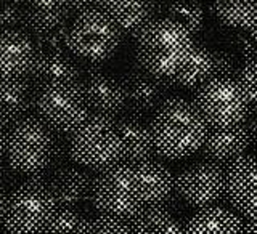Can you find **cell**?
<instances>
[{"label": "cell", "mask_w": 257, "mask_h": 234, "mask_svg": "<svg viewBox=\"0 0 257 234\" xmlns=\"http://www.w3.org/2000/svg\"><path fill=\"white\" fill-rule=\"evenodd\" d=\"M61 140L39 117H26L15 124L7 136V162L24 176L45 175L55 165Z\"/></svg>", "instance_id": "obj_3"}, {"label": "cell", "mask_w": 257, "mask_h": 234, "mask_svg": "<svg viewBox=\"0 0 257 234\" xmlns=\"http://www.w3.org/2000/svg\"><path fill=\"white\" fill-rule=\"evenodd\" d=\"M80 63L66 52H39L28 76L29 82L36 88L50 84L80 82Z\"/></svg>", "instance_id": "obj_19"}, {"label": "cell", "mask_w": 257, "mask_h": 234, "mask_svg": "<svg viewBox=\"0 0 257 234\" xmlns=\"http://www.w3.org/2000/svg\"><path fill=\"white\" fill-rule=\"evenodd\" d=\"M4 205H5V194L2 188H0V220H2V213H4Z\"/></svg>", "instance_id": "obj_39"}, {"label": "cell", "mask_w": 257, "mask_h": 234, "mask_svg": "<svg viewBox=\"0 0 257 234\" xmlns=\"http://www.w3.org/2000/svg\"><path fill=\"white\" fill-rule=\"evenodd\" d=\"M68 31L69 26L48 32L44 36H34L32 40L37 47V52H66L68 50Z\"/></svg>", "instance_id": "obj_32"}, {"label": "cell", "mask_w": 257, "mask_h": 234, "mask_svg": "<svg viewBox=\"0 0 257 234\" xmlns=\"http://www.w3.org/2000/svg\"><path fill=\"white\" fill-rule=\"evenodd\" d=\"M21 2H23V0H21Z\"/></svg>", "instance_id": "obj_40"}, {"label": "cell", "mask_w": 257, "mask_h": 234, "mask_svg": "<svg viewBox=\"0 0 257 234\" xmlns=\"http://www.w3.org/2000/svg\"><path fill=\"white\" fill-rule=\"evenodd\" d=\"M251 146V135L246 122L228 127H211L201 149L207 160L219 165H230L243 157Z\"/></svg>", "instance_id": "obj_14"}, {"label": "cell", "mask_w": 257, "mask_h": 234, "mask_svg": "<svg viewBox=\"0 0 257 234\" xmlns=\"http://www.w3.org/2000/svg\"><path fill=\"white\" fill-rule=\"evenodd\" d=\"M247 127H249V135H251V144L257 149V114L249 119Z\"/></svg>", "instance_id": "obj_36"}, {"label": "cell", "mask_w": 257, "mask_h": 234, "mask_svg": "<svg viewBox=\"0 0 257 234\" xmlns=\"http://www.w3.org/2000/svg\"><path fill=\"white\" fill-rule=\"evenodd\" d=\"M235 80L244 92L247 101L257 106V60H244L236 71Z\"/></svg>", "instance_id": "obj_30"}, {"label": "cell", "mask_w": 257, "mask_h": 234, "mask_svg": "<svg viewBox=\"0 0 257 234\" xmlns=\"http://www.w3.org/2000/svg\"><path fill=\"white\" fill-rule=\"evenodd\" d=\"M183 234H243V221L230 208L204 207L187 221Z\"/></svg>", "instance_id": "obj_24"}, {"label": "cell", "mask_w": 257, "mask_h": 234, "mask_svg": "<svg viewBox=\"0 0 257 234\" xmlns=\"http://www.w3.org/2000/svg\"><path fill=\"white\" fill-rule=\"evenodd\" d=\"M82 88L90 114L114 120L127 109L122 80L108 72L98 71L85 76Z\"/></svg>", "instance_id": "obj_13"}, {"label": "cell", "mask_w": 257, "mask_h": 234, "mask_svg": "<svg viewBox=\"0 0 257 234\" xmlns=\"http://www.w3.org/2000/svg\"><path fill=\"white\" fill-rule=\"evenodd\" d=\"M48 176H29L5 197L2 226L7 234H42L56 210Z\"/></svg>", "instance_id": "obj_4"}, {"label": "cell", "mask_w": 257, "mask_h": 234, "mask_svg": "<svg viewBox=\"0 0 257 234\" xmlns=\"http://www.w3.org/2000/svg\"><path fill=\"white\" fill-rule=\"evenodd\" d=\"M143 207H163L174 196L175 178L172 170L159 160H147L135 165Z\"/></svg>", "instance_id": "obj_21"}, {"label": "cell", "mask_w": 257, "mask_h": 234, "mask_svg": "<svg viewBox=\"0 0 257 234\" xmlns=\"http://www.w3.org/2000/svg\"><path fill=\"white\" fill-rule=\"evenodd\" d=\"M215 56V77L235 79L238 71L236 58L228 52H214Z\"/></svg>", "instance_id": "obj_33"}, {"label": "cell", "mask_w": 257, "mask_h": 234, "mask_svg": "<svg viewBox=\"0 0 257 234\" xmlns=\"http://www.w3.org/2000/svg\"><path fill=\"white\" fill-rule=\"evenodd\" d=\"M84 221V215L77 208L56 207L52 220L48 221L42 234H79Z\"/></svg>", "instance_id": "obj_28"}, {"label": "cell", "mask_w": 257, "mask_h": 234, "mask_svg": "<svg viewBox=\"0 0 257 234\" xmlns=\"http://www.w3.org/2000/svg\"><path fill=\"white\" fill-rule=\"evenodd\" d=\"M23 29L21 0H0V31Z\"/></svg>", "instance_id": "obj_31"}, {"label": "cell", "mask_w": 257, "mask_h": 234, "mask_svg": "<svg viewBox=\"0 0 257 234\" xmlns=\"http://www.w3.org/2000/svg\"><path fill=\"white\" fill-rule=\"evenodd\" d=\"M36 87L26 77H0V125L13 127L31 116Z\"/></svg>", "instance_id": "obj_17"}, {"label": "cell", "mask_w": 257, "mask_h": 234, "mask_svg": "<svg viewBox=\"0 0 257 234\" xmlns=\"http://www.w3.org/2000/svg\"><path fill=\"white\" fill-rule=\"evenodd\" d=\"M166 18L182 24L195 36L203 29L204 8L198 0H171L166 5Z\"/></svg>", "instance_id": "obj_27"}, {"label": "cell", "mask_w": 257, "mask_h": 234, "mask_svg": "<svg viewBox=\"0 0 257 234\" xmlns=\"http://www.w3.org/2000/svg\"><path fill=\"white\" fill-rule=\"evenodd\" d=\"M66 5L69 7V10L72 13H84V12H88V10H96V8H100L103 0H64Z\"/></svg>", "instance_id": "obj_35"}, {"label": "cell", "mask_w": 257, "mask_h": 234, "mask_svg": "<svg viewBox=\"0 0 257 234\" xmlns=\"http://www.w3.org/2000/svg\"><path fill=\"white\" fill-rule=\"evenodd\" d=\"M37 117L56 133L69 135L90 116L82 82L50 84L36 88Z\"/></svg>", "instance_id": "obj_8"}, {"label": "cell", "mask_w": 257, "mask_h": 234, "mask_svg": "<svg viewBox=\"0 0 257 234\" xmlns=\"http://www.w3.org/2000/svg\"><path fill=\"white\" fill-rule=\"evenodd\" d=\"M212 79H215L214 52L204 45L195 44L180 69L171 79H167V84L187 90H198Z\"/></svg>", "instance_id": "obj_23"}, {"label": "cell", "mask_w": 257, "mask_h": 234, "mask_svg": "<svg viewBox=\"0 0 257 234\" xmlns=\"http://www.w3.org/2000/svg\"><path fill=\"white\" fill-rule=\"evenodd\" d=\"M135 37L139 66L164 80L180 69L195 45L191 32L169 18L153 20Z\"/></svg>", "instance_id": "obj_2"}, {"label": "cell", "mask_w": 257, "mask_h": 234, "mask_svg": "<svg viewBox=\"0 0 257 234\" xmlns=\"http://www.w3.org/2000/svg\"><path fill=\"white\" fill-rule=\"evenodd\" d=\"M90 199L100 215L125 221L131 220L143 208L142 191L135 168L119 162L96 172Z\"/></svg>", "instance_id": "obj_7"}, {"label": "cell", "mask_w": 257, "mask_h": 234, "mask_svg": "<svg viewBox=\"0 0 257 234\" xmlns=\"http://www.w3.org/2000/svg\"><path fill=\"white\" fill-rule=\"evenodd\" d=\"M124 34L100 8L79 13L68 31V50L79 63L103 64L122 44Z\"/></svg>", "instance_id": "obj_6"}, {"label": "cell", "mask_w": 257, "mask_h": 234, "mask_svg": "<svg viewBox=\"0 0 257 234\" xmlns=\"http://www.w3.org/2000/svg\"><path fill=\"white\" fill-rule=\"evenodd\" d=\"M124 36H137L156 20V0H103L100 7Z\"/></svg>", "instance_id": "obj_20"}, {"label": "cell", "mask_w": 257, "mask_h": 234, "mask_svg": "<svg viewBox=\"0 0 257 234\" xmlns=\"http://www.w3.org/2000/svg\"><path fill=\"white\" fill-rule=\"evenodd\" d=\"M93 178L84 168L63 165L48 175V188L56 207L77 208L92 197Z\"/></svg>", "instance_id": "obj_16"}, {"label": "cell", "mask_w": 257, "mask_h": 234, "mask_svg": "<svg viewBox=\"0 0 257 234\" xmlns=\"http://www.w3.org/2000/svg\"><path fill=\"white\" fill-rule=\"evenodd\" d=\"M120 80L124 84L127 98L125 111H128L131 116L139 119L142 116L156 112L161 104L167 100L166 95L171 88L167 80L150 74L140 66L127 71Z\"/></svg>", "instance_id": "obj_11"}, {"label": "cell", "mask_w": 257, "mask_h": 234, "mask_svg": "<svg viewBox=\"0 0 257 234\" xmlns=\"http://www.w3.org/2000/svg\"><path fill=\"white\" fill-rule=\"evenodd\" d=\"M239 52L244 60H257V26L246 29L239 40Z\"/></svg>", "instance_id": "obj_34"}, {"label": "cell", "mask_w": 257, "mask_h": 234, "mask_svg": "<svg viewBox=\"0 0 257 234\" xmlns=\"http://www.w3.org/2000/svg\"><path fill=\"white\" fill-rule=\"evenodd\" d=\"M7 136H8V132L5 130V127L0 125V160H2L7 151Z\"/></svg>", "instance_id": "obj_38"}, {"label": "cell", "mask_w": 257, "mask_h": 234, "mask_svg": "<svg viewBox=\"0 0 257 234\" xmlns=\"http://www.w3.org/2000/svg\"><path fill=\"white\" fill-rule=\"evenodd\" d=\"M225 196L246 218L257 215V154L243 156L225 172Z\"/></svg>", "instance_id": "obj_12"}, {"label": "cell", "mask_w": 257, "mask_h": 234, "mask_svg": "<svg viewBox=\"0 0 257 234\" xmlns=\"http://www.w3.org/2000/svg\"><path fill=\"white\" fill-rule=\"evenodd\" d=\"M209 125L196 104L185 98H167L155 112L151 133L156 154L180 160L201 149Z\"/></svg>", "instance_id": "obj_1"}, {"label": "cell", "mask_w": 257, "mask_h": 234, "mask_svg": "<svg viewBox=\"0 0 257 234\" xmlns=\"http://www.w3.org/2000/svg\"><path fill=\"white\" fill-rule=\"evenodd\" d=\"M71 10L64 0H23V29L32 36L66 28Z\"/></svg>", "instance_id": "obj_18"}, {"label": "cell", "mask_w": 257, "mask_h": 234, "mask_svg": "<svg viewBox=\"0 0 257 234\" xmlns=\"http://www.w3.org/2000/svg\"><path fill=\"white\" fill-rule=\"evenodd\" d=\"M212 10L225 26L244 31L257 26V0H212Z\"/></svg>", "instance_id": "obj_26"}, {"label": "cell", "mask_w": 257, "mask_h": 234, "mask_svg": "<svg viewBox=\"0 0 257 234\" xmlns=\"http://www.w3.org/2000/svg\"><path fill=\"white\" fill-rule=\"evenodd\" d=\"M225 170L223 167L201 160L185 167L175 178L177 197L196 208L217 205L225 197Z\"/></svg>", "instance_id": "obj_10"}, {"label": "cell", "mask_w": 257, "mask_h": 234, "mask_svg": "<svg viewBox=\"0 0 257 234\" xmlns=\"http://www.w3.org/2000/svg\"><path fill=\"white\" fill-rule=\"evenodd\" d=\"M193 103L209 127H228L246 122L254 108L236 80L225 77H215L199 87Z\"/></svg>", "instance_id": "obj_9"}, {"label": "cell", "mask_w": 257, "mask_h": 234, "mask_svg": "<svg viewBox=\"0 0 257 234\" xmlns=\"http://www.w3.org/2000/svg\"><path fill=\"white\" fill-rule=\"evenodd\" d=\"M69 157L88 170L100 172L120 162L122 141L112 119L90 114L68 140Z\"/></svg>", "instance_id": "obj_5"}, {"label": "cell", "mask_w": 257, "mask_h": 234, "mask_svg": "<svg viewBox=\"0 0 257 234\" xmlns=\"http://www.w3.org/2000/svg\"><path fill=\"white\" fill-rule=\"evenodd\" d=\"M117 130L122 141V157L120 162L127 165H139L151 160L156 154L155 140L151 127H148L139 117L128 116L117 120Z\"/></svg>", "instance_id": "obj_22"}, {"label": "cell", "mask_w": 257, "mask_h": 234, "mask_svg": "<svg viewBox=\"0 0 257 234\" xmlns=\"http://www.w3.org/2000/svg\"><path fill=\"white\" fill-rule=\"evenodd\" d=\"M127 224L131 234H183L182 223L164 207H143Z\"/></svg>", "instance_id": "obj_25"}, {"label": "cell", "mask_w": 257, "mask_h": 234, "mask_svg": "<svg viewBox=\"0 0 257 234\" xmlns=\"http://www.w3.org/2000/svg\"><path fill=\"white\" fill-rule=\"evenodd\" d=\"M37 53L34 40L26 32L0 31V77H28Z\"/></svg>", "instance_id": "obj_15"}, {"label": "cell", "mask_w": 257, "mask_h": 234, "mask_svg": "<svg viewBox=\"0 0 257 234\" xmlns=\"http://www.w3.org/2000/svg\"><path fill=\"white\" fill-rule=\"evenodd\" d=\"M79 234H131L125 220L112 218L106 215H98L93 218H85Z\"/></svg>", "instance_id": "obj_29"}, {"label": "cell", "mask_w": 257, "mask_h": 234, "mask_svg": "<svg viewBox=\"0 0 257 234\" xmlns=\"http://www.w3.org/2000/svg\"><path fill=\"white\" fill-rule=\"evenodd\" d=\"M243 234H257V215L249 216L246 223H243Z\"/></svg>", "instance_id": "obj_37"}]
</instances>
